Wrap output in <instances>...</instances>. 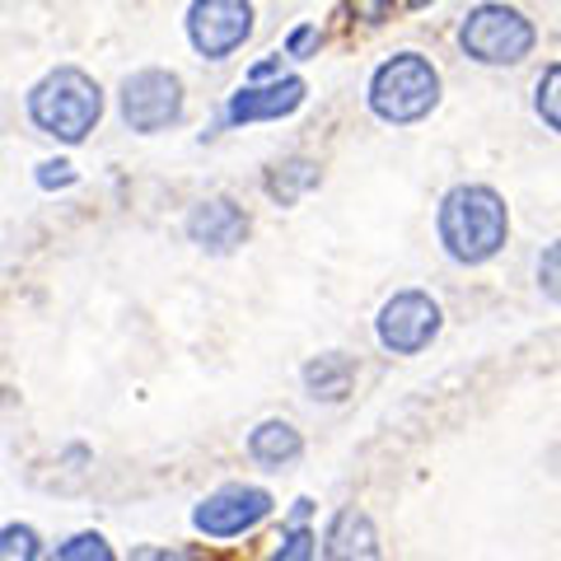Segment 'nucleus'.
Instances as JSON below:
<instances>
[{
  "label": "nucleus",
  "mask_w": 561,
  "mask_h": 561,
  "mask_svg": "<svg viewBox=\"0 0 561 561\" xmlns=\"http://www.w3.org/2000/svg\"><path fill=\"white\" fill-rule=\"evenodd\" d=\"M435 239L459 267H482L511 243V206L491 183H454L435 210Z\"/></svg>",
  "instance_id": "1"
},
{
  "label": "nucleus",
  "mask_w": 561,
  "mask_h": 561,
  "mask_svg": "<svg viewBox=\"0 0 561 561\" xmlns=\"http://www.w3.org/2000/svg\"><path fill=\"white\" fill-rule=\"evenodd\" d=\"M24 113L43 136L61 140V146H80V140H90V131H99V122H103V90L90 70L51 66L43 80H33Z\"/></svg>",
  "instance_id": "2"
},
{
  "label": "nucleus",
  "mask_w": 561,
  "mask_h": 561,
  "mask_svg": "<svg viewBox=\"0 0 561 561\" xmlns=\"http://www.w3.org/2000/svg\"><path fill=\"white\" fill-rule=\"evenodd\" d=\"M365 103L389 127H416L440 108V70L426 51H393L370 70Z\"/></svg>",
  "instance_id": "3"
},
{
  "label": "nucleus",
  "mask_w": 561,
  "mask_h": 561,
  "mask_svg": "<svg viewBox=\"0 0 561 561\" xmlns=\"http://www.w3.org/2000/svg\"><path fill=\"white\" fill-rule=\"evenodd\" d=\"M459 47L478 66H519L524 57H534L538 24L505 0H482L459 20Z\"/></svg>",
  "instance_id": "4"
},
{
  "label": "nucleus",
  "mask_w": 561,
  "mask_h": 561,
  "mask_svg": "<svg viewBox=\"0 0 561 561\" xmlns=\"http://www.w3.org/2000/svg\"><path fill=\"white\" fill-rule=\"evenodd\" d=\"M117 113L131 131L140 136H160L169 127H179L183 113H187V94H183V80L164 66H140L122 80L117 90Z\"/></svg>",
  "instance_id": "5"
},
{
  "label": "nucleus",
  "mask_w": 561,
  "mask_h": 561,
  "mask_svg": "<svg viewBox=\"0 0 561 561\" xmlns=\"http://www.w3.org/2000/svg\"><path fill=\"white\" fill-rule=\"evenodd\" d=\"M183 33L197 57L230 61L253 38V0H192L183 14Z\"/></svg>",
  "instance_id": "6"
},
{
  "label": "nucleus",
  "mask_w": 561,
  "mask_h": 561,
  "mask_svg": "<svg viewBox=\"0 0 561 561\" xmlns=\"http://www.w3.org/2000/svg\"><path fill=\"white\" fill-rule=\"evenodd\" d=\"M440 328H445V313L426 290H398L379 305L375 337L393 356H416V351H426L440 337Z\"/></svg>",
  "instance_id": "7"
},
{
  "label": "nucleus",
  "mask_w": 561,
  "mask_h": 561,
  "mask_svg": "<svg viewBox=\"0 0 561 561\" xmlns=\"http://www.w3.org/2000/svg\"><path fill=\"white\" fill-rule=\"evenodd\" d=\"M272 515V496L262 486H249V482H230L192 511V524L206 534V538H239L257 529L262 519Z\"/></svg>",
  "instance_id": "8"
},
{
  "label": "nucleus",
  "mask_w": 561,
  "mask_h": 561,
  "mask_svg": "<svg viewBox=\"0 0 561 561\" xmlns=\"http://www.w3.org/2000/svg\"><path fill=\"white\" fill-rule=\"evenodd\" d=\"M305 99H309L305 76H276V80H262V84H239V90L225 99V122H230V127L280 122V117L300 113Z\"/></svg>",
  "instance_id": "9"
},
{
  "label": "nucleus",
  "mask_w": 561,
  "mask_h": 561,
  "mask_svg": "<svg viewBox=\"0 0 561 561\" xmlns=\"http://www.w3.org/2000/svg\"><path fill=\"white\" fill-rule=\"evenodd\" d=\"M187 239L197 243L202 253L210 257H230L239 243H249V230H253V220H249V210H243L234 197H206L187 210Z\"/></svg>",
  "instance_id": "10"
},
{
  "label": "nucleus",
  "mask_w": 561,
  "mask_h": 561,
  "mask_svg": "<svg viewBox=\"0 0 561 561\" xmlns=\"http://www.w3.org/2000/svg\"><path fill=\"white\" fill-rule=\"evenodd\" d=\"M323 561H379V534L370 515L356 511V505L332 515L323 538Z\"/></svg>",
  "instance_id": "11"
},
{
  "label": "nucleus",
  "mask_w": 561,
  "mask_h": 561,
  "mask_svg": "<svg viewBox=\"0 0 561 561\" xmlns=\"http://www.w3.org/2000/svg\"><path fill=\"white\" fill-rule=\"evenodd\" d=\"M356 383V360L342 356V351H328V356H313L305 365V389L319 402H342Z\"/></svg>",
  "instance_id": "12"
},
{
  "label": "nucleus",
  "mask_w": 561,
  "mask_h": 561,
  "mask_svg": "<svg viewBox=\"0 0 561 561\" xmlns=\"http://www.w3.org/2000/svg\"><path fill=\"white\" fill-rule=\"evenodd\" d=\"M262 187L276 206H295L305 192L319 187V164L305 160V154H290V160H276L267 173H262Z\"/></svg>",
  "instance_id": "13"
},
{
  "label": "nucleus",
  "mask_w": 561,
  "mask_h": 561,
  "mask_svg": "<svg viewBox=\"0 0 561 561\" xmlns=\"http://www.w3.org/2000/svg\"><path fill=\"white\" fill-rule=\"evenodd\" d=\"M300 449H305V440L290 421H262V426L249 435V454L262 468H286V463L300 459Z\"/></svg>",
  "instance_id": "14"
},
{
  "label": "nucleus",
  "mask_w": 561,
  "mask_h": 561,
  "mask_svg": "<svg viewBox=\"0 0 561 561\" xmlns=\"http://www.w3.org/2000/svg\"><path fill=\"white\" fill-rule=\"evenodd\" d=\"M557 84H561V66L552 61L548 70L538 76V84H534V108H538V117L548 122V131H557L561 127V108H557Z\"/></svg>",
  "instance_id": "15"
},
{
  "label": "nucleus",
  "mask_w": 561,
  "mask_h": 561,
  "mask_svg": "<svg viewBox=\"0 0 561 561\" xmlns=\"http://www.w3.org/2000/svg\"><path fill=\"white\" fill-rule=\"evenodd\" d=\"M47 561H113V548L99 534H76V538H66Z\"/></svg>",
  "instance_id": "16"
},
{
  "label": "nucleus",
  "mask_w": 561,
  "mask_h": 561,
  "mask_svg": "<svg viewBox=\"0 0 561 561\" xmlns=\"http://www.w3.org/2000/svg\"><path fill=\"white\" fill-rule=\"evenodd\" d=\"M0 561H38V534L28 524H5L0 529Z\"/></svg>",
  "instance_id": "17"
},
{
  "label": "nucleus",
  "mask_w": 561,
  "mask_h": 561,
  "mask_svg": "<svg viewBox=\"0 0 561 561\" xmlns=\"http://www.w3.org/2000/svg\"><path fill=\"white\" fill-rule=\"evenodd\" d=\"M319 47H323V28L319 24H295L286 33V43H280V51L295 61H309V57H319Z\"/></svg>",
  "instance_id": "18"
},
{
  "label": "nucleus",
  "mask_w": 561,
  "mask_h": 561,
  "mask_svg": "<svg viewBox=\"0 0 561 561\" xmlns=\"http://www.w3.org/2000/svg\"><path fill=\"white\" fill-rule=\"evenodd\" d=\"M272 561H313V534L309 529H290Z\"/></svg>",
  "instance_id": "19"
},
{
  "label": "nucleus",
  "mask_w": 561,
  "mask_h": 561,
  "mask_svg": "<svg viewBox=\"0 0 561 561\" xmlns=\"http://www.w3.org/2000/svg\"><path fill=\"white\" fill-rule=\"evenodd\" d=\"M70 183H76V164H70V160H43L38 164V187H70Z\"/></svg>",
  "instance_id": "20"
},
{
  "label": "nucleus",
  "mask_w": 561,
  "mask_h": 561,
  "mask_svg": "<svg viewBox=\"0 0 561 561\" xmlns=\"http://www.w3.org/2000/svg\"><path fill=\"white\" fill-rule=\"evenodd\" d=\"M557 257H561L557 243H548V249H542V257H538V286L548 290V300H557Z\"/></svg>",
  "instance_id": "21"
},
{
  "label": "nucleus",
  "mask_w": 561,
  "mask_h": 561,
  "mask_svg": "<svg viewBox=\"0 0 561 561\" xmlns=\"http://www.w3.org/2000/svg\"><path fill=\"white\" fill-rule=\"evenodd\" d=\"M136 561H197L187 552H136Z\"/></svg>",
  "instance_id": "22"
},
{
  "label": "nucleus",
  "mask_w": 561,
  "mask_h": 561,
  "mask_svg": "<svg viewBox=\"0 0 561 561\" xmlns=\"http://www.w3.org/2000/svg\"><path fill=\"white\" fill-rule=\"evenodd\" d=\"M309 511H313V501H295V511H290V524L300 529V524L309 519Z\"/></svg>",
  "instance_id": "23"
},
{
  "label": "nucleus",
  "mask_w": 561,
  "mask_h": 561,
  "mask_svg": "<svg viewBox=\"0 0 561 561\" xmlns=\"http://www.w3.org/2000/svg\"><path fill=\"white\" fill-rule=\"evenodd\" d=\"M408 5H426V0H408Z\"/></svg>",
  "instance_id": "24"
}]
</instances>
